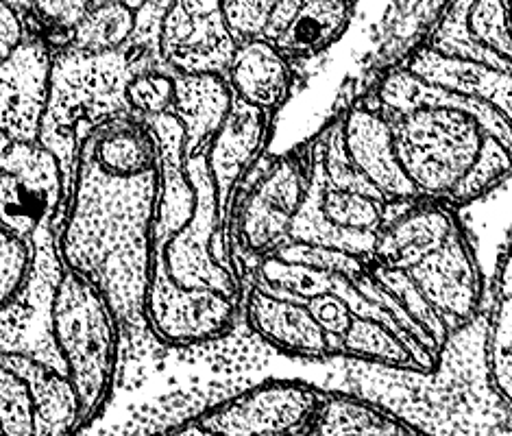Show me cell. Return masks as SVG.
Here are the masks:
<instances>
[{
  "instance_id": "cell-1",
  "label": "cell",
  "mask_w": 512,
  "mask_h": 436,
  "mask_svg": "<svg viewBox=\"0 0 512 436\" xmlns=\"http://www.w3.org/2000/svg\"><path fill=\"white\" fill-rule=\"evenodd\" d=\"M31 245L27 277L0 304V436H77L114 391L123 323L59 258L55 223Z\"/></svg>"
},
{
  "instance_id": "cell-26",
  "label": "cell",
  "mask_w": 512,
  "mask_h": 436,
  "mask_svg": "<svg viewBox=\"0 0 512 436\" xmlns=\"http://www.w3.org/2000/svg\"><path fill=\"white\" fill-rule=\"evenodd\" d=\"M369 271L375 280L399 301V306L408 312V317L421 327L423 334L430 338V343L443 354V349L451 336V330L447 327V323L432 310L428 301L423 299L421 290L417 288V284H414L410 273L406 269H388V266H382L377 262H371Z\"/></svg>"
},
{
  "instance_id": "cell-3",
  "label": "cell",
  "mask_w": 512,
  "mask_h": 436,
  "mask_svg": "<svg viewBox=\"0 0 512 436\" xmlns=\"http://www.w3.org/2000/svg\"><path fill=\"white\" fill-rule=\"evenodd\" d=\"M197 208L184 225L153 240L151 277L186 290H212L242 304V269L225 229V214L203 155L186 160Z\"/></svg>"
},
{
  "instance_id": "cell-16",
  "label": "cell",
  "mask_w": 512,
  "mask_h": 436,
  "mask_svg": "<svg viewBox=\"0 0 512 436\" xmlns=\"http://www.w3.org/2000/svg\"><path fill=\"white\" fill-rule=\"evenodd\" d=\"M353 0H279L262 40L290 62L325 53L349 29Z\"/></svg>"
},
{
  "instance_id": "cell-5",
  "label": "cell",
  "mask_w": 512,
  "mask_h": 436,
  "mask_svg": "<svg viewBox=\"0 0 512 436\" xmlns=\"http://www.w3.org/2000/svg\"><path fill=\"white\" fill-rule=\"evenodd\" d=\"M382 114L393 129L399 166L421 199L451 205L484 149L497 142L478 120L460 109L417 107L406 114L382 109Z\"/></svg>"
},
{
  "instance_id": "cell-19",
  "label": "cell",
  "mask_w": 512,
  "mask_h": 436,
  "mask_svg": "<svg viewBox=\"0 0 512 436\" xmlns=\"http://www.w3.org/2000/svg\"><path fill=\"white\" fill-rule=\"evenodd\" d=\"M401 66L419 79L434 83V86L467 94L493 105L512 125V70H499L478 62L438 55L425 44L410 53Z\"/></svg>"
},
{
  "instance_id": "cell-14",
  "label": "cell",
  "mask_w": 512,
  "mask_h": 436,
  "mask_svg": "<svg viewBox=\"0 0 512 436\" xmlns=\"http://www.w3.org/2000/svg\"><path fill=\"white\" fill-rule=\"evenodd\" d=\"M458 210L430 199L388 203L375 234L373 262L388 269H412L441 249L460 227Z\"/></svg>"
},
{
  "instance_id": "cell-17",
  "label": "cell",
  "mask_w": 512,
  "mask_h": 436,
  "mask_svg": "<svg viewBox=\"0 0 512 436\" xmlns=\"http://www.w3.org/2000/svg\"><path fill=\"white\" fill-rule=\"evenodd\" d=\"M242 304L251 330L282 354L316 360L338 356L332 338L316 323L303 301L279 299L245 284Z\"/></svg>"
},
{
  "instance_id": "cell-23",
  "label": "cell",
  "mask_w": 512,
  "mask_h": 436,
  "mask_svg": "<svg viewBox=\"0 0 512 436\" xmlns=\"http://www.w3.org/2000/svg\"><path fill=\"white\" fill-rule=\"evenodd\" d=\"M410 428L382 410L345 395L325 397L319 421L310 436H399Z\"/></svg>"
},
{
  "instance_id": "cell-30",
  "label": "cell",
  "mask_w": 512,
  "mask_h": 436,
  "mask_svg": "<svg viewBox=\"0 0 512 436\" xmlns=\"http://www.w3.org/2000/svg\"><path fill=\"white\" fill-rule=\"evenodd\" d=\"M94 0H35V14L33 20L40 22V27L46 31L44 35L48 40L66 42V35L70 29L88 14Z\"/></svg>"
},
{
  "instance_id": "cell-2",
  "label": "cell",
  "mask_w": 512,
  "mask_h": 436,
  "mask_svg": "<svg viewBox=\"0 0 512 436\" xmlns=\"http://www.w3.org/2000/svg\"><path fill=\"white\" fill-rule=\"evenodd\" d=\"M160 190L162 151L144 118L120 112L75 131L55 245L123 325H142Z\"/></svg>"
},
{
  "instance_id": "cell-28",
  "label": "cell",
  "mask_w": 512,
  "mask_h": 436,
  "mask_svg": "<svg viewBox=\"0 0 512 436\" xmlns=\"http://www.w3.org/2000/svg\"><path fill=\"white\" fill-rule=\"evenodd\" d=\"M125 105L129 114L144 120L170 114L175 105V75L162 66L136 70L125 86Z\"/></svg>"
},
{
  "instance_id": "cell-7",
  "label": "cell",
  "mask_w": 512,
  "mask_h": 436,
  "mask_svg": "<svg viewBox=\"0 0 512 436\" xmlns=\"http://www.w3.org/2000/svg\"><path fill=\"white\" fill-rule=\"evenodd\" d=\"M66 166L46 144H11L0 153V227L31 242L57 221L66 197Z\"/></svg>"
},
{
  "instance_id": "cell-35",
  "label": "cell",
  "mask_w": 512,
  "mask_h": 436,
  "mask_svg": "<svg viewBox=\"0 0 512 436\" xmlns=\"http://www.w3.org/2000/svg\"><path fill=\"white\" fill-rule=\"evenodd\" d=\"M399 436H425V434H421V432H417V430H412V428H410L406 434H399Z\"/></svg>"
},
{
  "instance_id": "cell-9",
  "label": "cell",
  "mask_w": 512,
  "mask_h": 436,
  "mask_svg": "<svg viewBox=\"0 0 512 436\" xmlns=\"http://www.w3.org/2000/svg\"><path fill=\"white\" fill-rule=\"evenodd\" d=\"M55 46L44 33H29L0 62V153L11 144H40L53 94Z\"/></svg>"
},
{
  "instance_id": "cell-32",
  "label": "cell",
  "mask_w": 512,
  "mask_h": 436,
  "mask_svg": "<svg viewBox=\"0 0 512 436\" xmlns=\"http://www.w3.org/2000/svg\"><path fill=\"white\" fill-rule=\"evenodd\" d=\"M29 33L27 18L0 0V62L14 53L29 38Z\"/></svg>"
},
{
  "instance_id": "cell-20",
  "label": "cell",
  "mask_w": 512,
  "mask_h": 436,
  "mask_svg": "<svg viewBox=\"0 0 512 436\" xmlns=\"http://www.w3.org/2000/svg\"><path fill=\"white\" fill-rule=\"evenodd\" d=\"M234 105L225 75H175L173 114L184 127L186 160L203 155Z\"/></svg>"
},
{
  "instance_id": "cell-27",
  "label": "cell",
  "mask_w": 512,
  "mask_h": 436,
  "mask_svg": "<svg viewBox=\"0 0 512 436\" xmlns=\"http://www.w3.org/2000/svg\"><path fill=\"white\" fill-rule=\"evenodd\" d=\"M491 369L497 391L512 406V242L499 277L495 323L491 336Z\"/></svg>"
},
{
  "instance_id": "cell-12",
  "label": "cell",
  "mask_w": 512,
  "mask_h": 436,
  "mask_svg": "<svg viewBox=\"0 0 512 436\" xmlns=\"http://www.w3.org/2000/svg\"><path fill=\"white\" fill-rule=\"evenodd\" d=\"M423 299L454 334L480 312L484 277L465 227H458L432 256L406 269Z\"/></svg>"
},
{
  "instance_id": "cell-13",
  "label": "cell",
  "mask_w": 512,
  "mask_h": 436,
  "mask_svg": "<svg viewBox=\"0 0 512 436\" xmlns=\"http://www.w3.org/2000/svg\"><path fill=\"white\" fill-rule=\"evenodd\" d=\"M336 120L351 164L388 203L421 199L399 166L393 129L371 96L358 99Z\"/></svg>"
},
{
  "instance_id": "cell-25",
  "label": "cell",
  "mask_w": 512,
  "mask_h": 436,
  "mask_svg": "<svg viewBox=\"0 0 512 436\" xmlns=\"http://www.w3.org/2000/svg\"><path fill=\"white\" fill-rule=\"evenodd\" d=\"M314 147V142H312ZM314 171L316 179H319V201L321 210L329 223L343 229H353V232H369L377 234V229L382 227L388 201L382 197H369L360 195V192L349 190H334L323 184V177L319 171V162H316L314 153Z\"/></svg>"
},
{
  "instance_id": "cell-33",
  "label": "cell",
  "mask_w": 512,
  "mask_h": 436,
  "mask_svg": "<svg viewBox=\"0 0 512 436\" xmlns=\"http://www.w3.org/2000/svg\"><path fill=\"white\" fill-rule=\"evenodd\" d=\"M3 3L14 7L24 18H33L35 14V0H3Z\"/></svg>"
},
{
  "instance_id": "cell-15",
  "label": "cell",
  "mask_w": 512,
  "mask_h": 436,
  "mask_svg": "<svg viewBox=\"0 0 512 436\" xmlns=\"http://www.w3.org/2000/svg\"><path fill=\"white\" fill-rule=\"evenodd\" d=\"M273 125L275 114L234 99L225 123L216 131L210 147L205 149L203 157L212 173L223 214H227L231 192L236 190L238 181L264 153H268L275 129Z\"/></svg>"
},
{
  "instance_id": "cell-34",
  "label": "cell",
  "mask_w": 512,
  "mask_h": 436,
  "mask_svg": "<svg viewBox=\"0 0 512 436\" xmlns=\"http://www.w3.org/2000/svg\"><path fill=\"white\" fill-rule=\"evenodd\" d=\"M120 3H125L127 7H131L133 11H136L138 14V22H140V14H142V9L151 3V0H120Z\"/></svg>"
},
{
  "instance_id": "cell-8",
  "label": "cell",
  "mask_w": 512,
  "mask_h": 436,
  "mask_svg": "<svg viewBox=\"0 0 512 436\" xmlns=\"http://www.w3.org/2000/svg\"><path fill=\"white\" fill-rule=\"evenodd\" d=\"M225 0H168L155 31L157 64L173 75H227L238 42Z\"/></svg>"
},
{
  "instance_id": "cell-31",
  "label": "cell",
  "mask_w": 512,
  "mask_h": 436,
  "mask_svg": "<svg viewBox=\"0 0 512 436\" xmlns=\"http://www.w3.org/2000/svg\"><path fill=\"white\" fill-rule=\"evenodd\" d=\"M299 301H303V304L308 306L316 323H319L325 330V334L332 338L336 354L340 356V345H343V338L349 332L353 319H356L351 314V310L347 308L345 301L338 299L332 293L312 297V299H299Z\"/></svg>"
},
{
  "instance_id": "cell-18",
  "label": "cell",
  "mask_w": 512,
  "mask_h": 436,
  "mask_svg": "<svg viewBox=\"0 0 512 436\" xmlns=\"http://www.w3.org/2000/svg\"><path fill=\"white\" fill-rule=\"evenodd\" d=\"M225 77L234 99L271 114L286 105L295 83L290 59L262 38L238 44Z\"/></svg>"
},
{
  "instance_id": "cell-6",
  "label": "cell",
  "mask_w": 512,
  "mask_h": 436,
  "mask_svg": "<svg viewBox=\"0 0 512 436\" xmlns=\"http://www.w3.org/2000/svg\"><path fill=\"white\" fill-rule=\"evenodd\" d=\"M327 393L297 380L264 382L194 421L214 436H310Z\"/></svg>"
},
{
  "instance_id": "cell-24",
  "label": "cell",
  "mask_w": 512,
  "mask_h": 436,
  "mask_svg": "<svg viewBox=\"0 0 512 436\" xmlns=\"http://www.w3.org/2000/svg\"><path fill=\"white\" fill-rule=\"evenodd\" d=\"M340 356L375 362V365L390 369L419 371L412 351L384 325L367 319H353L343 345H340Z\"/></svg>"
},
{
  "instance_id": "cell-29",
  "label": "cell",
  "mask_w": 512,
  "mask_h": 436,
  "mask_svg": "<svg viewBox=\"0 0 512 436\" xmlns=\"http://www.w3.org/2000/svg\"><path fill=\"white\" fill-rule=\"evenodd\" d=\"M33 245L0 227V304L16 293L29 273Z\"/></svg>"
},
{
  "instance_id": "cell-10",
  "label": "cell",
  "mask_w": 512,
  "mask_h": 436,
  "mask_svg": "<svg viewBox=\"0 0 512 436\" xmlns=\"http://www.w3.org/2000/svg\"><path fill=\"white\" fill-rule=\"evenodd\" d=\"M240 301L212 290H186L162 280L149 282L142 325L162 343L190 347L225 336L238 319Z\"/></svg>"
},
{
  "instance_id": "cell-4",
  "label": "cell",
  "mask_w": 512,
  "mask_h": 436,
  "mask_svg": "<svg viewBox=\"0 0 512 436\" xmlns=\"http://www.w3.org/2000/svg\"><path fill=\"white\" fill-rule=\"evenodd\" d=\"M312 142L286 153H264L238 181L225 214L236 258L253 264L271 258L290 242L292 218L312 184Z\"/></svg>"
},
{
  "instance_id": "cell-21",
  "label": "cell",
  "mask_w": 512,
  "mask_h": 436,
  "mask_svg": "<svg viewBox=\"0 0 512 436\" xmlns=\"http://www.w3.org/2000/svg\"><path fill=\"white\" fill-rule=\"evenodd\" d=\"M138 29V14L131 7L120 0H101L70 29L64 44L83 57H107L125 51Z\"/></svg>"
},
{
  "instance_id": "cell-11",
  "label": "cell",
  "mask_w": 512,
  "mask_h": 436,
  "mask_svg": "<svg viewBox=\"0 0 512 436\" xmlns=\"http://www.w3.org/2000/svg\"><path fill=\"white\" fill-rule=\"evenodd\" d=\"M425 46L445 57L512 70L508 0H449Z\"/></svg>"
},
{
  "instance_id": "cell-22",
  "label": "cell",
  "mask_w": 512,
  "mask_h": 436,
  "mask_svg": "<svg viewBox=\"0 0 512 436\" xmlns=\"http://www.w3.org/2000/svg\"><path fill=\"white\" fill-rule=\"evenodd\" d=\"M314 157V147H312ZM290 242L308 247H321L332 251H343L349 256L373 260L375 249V234L369 232H353V229L336 227L329 223L319 201V179H316L314 160H312V184L306 201H303L301 210L292 218L290 225Z\"/></svg>"
}]
</instances>
